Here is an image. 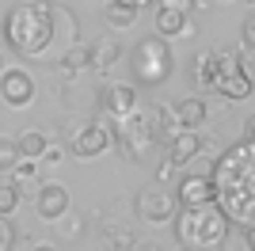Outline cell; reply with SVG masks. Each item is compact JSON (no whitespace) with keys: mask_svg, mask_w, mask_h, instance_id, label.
I'll use <instances>...</instances> for the list:
<instances>
[{"mask_svg":"<svg viewBox=\"0 0 255 251\" xmlns=\"http://www.w3.org/2000/svg\"><path fill=\"white\" fill-rule=\"evenodd\" d=\"M217 209L229 221L255 229V141H240L217 160Z\"/></svg>","mask_w":255,"mask_h":251,"instance_id":"cell-1","label":"cell"},{"mask_svg":"<svg viewBox=\"0 0 255 251\" xmlns=\"http://www.w3.org/2000/svg\"><path fill=\"white\" fill-rule=\"evenodd\" d=\"M53 15L57 11L38 0H23L4 15V38L11 42V50L23 57H42L46 46L53 42Z\"/></svg>","mask_w":255,"mask_h":251,"instance_id":"cell-2","label":"cell"},{"mask_svg":"<svg viewBox=\"0 0 255 251\" xmlns=\"http://www.w3.org/2000/svg\"><path fill=\"white\" fill-rule=\"evenodd\" d=\"M194 80L202 88H217L225 99H248L252 95V76H248L244 61L236 53L210 50L194 61Z\"/></svg>","mask_w":255,"mask_h":251,"instance_id":"cell-3","label":"cell"},{"mask_svg":"<svg viewBox=\"0 0 255 251\" xmlns=\"http://www.w3.org/2000/svg\"><path fill=\"white\" fill-rule=\"evenodd\" d=\"M175 236L187 251H210L229 236V217L217 206H194L175 217Z\"/></svg>","mask_w":255,"mask_h":251,"instance_id":"cell-4","label":"cell"},{"mask_svg":"<svg viewBox=\"0 0 255 251\" xmlns=\"http://www.w3.org/2000/svg\"><path fill=\"white\" fill-rule=\"evenodd\" d=\"M156 129H152V111H133L126 122L118 126V148L126 160H145L149 156Z\"/></svg>","mask_w":255,"mask_h":251,"instance_id":"cell-5","label":"cell"},{"mask_svg":"<svg viewBox=\"0 0 255 251\" xmlns=\"http://www.w3.org/2000/svg\"><path fill=\"white\" fill-rule=\"evenodd\" d=\"M168 73H171L168 46L160 38H145L137 46V53H133V76L141 84H160V80H168Z\"/></svg>","mask_w":255,"mask_h":251,"instance_id":"cell-6","label":"cell"},{"mask_svg":"<svg viewBox=\"0 0 255 251\" xmlns=\"http://www.w3.org/2000/svg\"><path fill=\"white\" fill-rule=\"evenodd\" d=\"M175 206L179 202L168 194V187H145L137 190V217L145 225H164V221L175 217Z\"/></svg>","mask_w":255,"mask_h":251,"instance_id":"cell-7","label":"cell"},{"mask_svg":"<svg viewBox=\"0 0 255 251\" xmlns=\"http://www.w3.org/2000/svg\"><path fill=\"white\" fill-rule=\"evenodd\" d=\"M191 34V8L187 0H164L156 8V38H179Z\"/></svg>","mask_w":255,"mask_h":251,"instance_id":"cell-8","label":"cell"},{"mask_svg":"<svg viewBox=\"0 0 255 251\" xmlns=\"http://www.w3.org/2000/svg\"><path fill=\"white\" fill-rule=\"evenodd\" d=\"M0 99L8 107H27L34 99V80L27 69H4L0 73Z\"/></svg>","mask_w":255,"mask_h":251,"instance_id":"cell-9","label":"cell"},{"mask_svg":"<svg viewBox=\"0 0 255 251\" xmlns=\"http://www.w3.org/2000/svg\"><path fill=\"white\" fill-rule=\"evenodd\" d=\"M34 209H38L42 221H61L69 213V190L61 183H42L34 190Z\"/></svg>","mask_w":255,"mask_h":251,"instance_id":"cell-10","label":"cell"},{"mask_svg":"<svg viewBox=\"0 0 255 251\" xmlns=\"http://www.w3.org/2000/svg\"><path fill=\"white\" fill-rule=\"evenodd\" d=\"M217 202V183L213 175H187L179 183V206L194 209V206H213Z\"/></svg>","mask_w":255,"mask_h":251,"instance_id":"cell-11","label":"cell"},{"mask_svg":"<svg viewBox=\"0 0 255 251\" xmlns=\"http://www.w3.org/2000/svg\"><path fill=\"white\" fill-rule=\"evenodd\" d=\"M111 145H115V133H111L103 122H88L84 129L73 137V152H76V156H84V160H88V156H99V152H107Z\"/></svg>","mask_w":255,"mask_h":251,"instance_id":"cell-12","label":"cell"},{"mask_svg":"<svg viewBox=\"0 0 255 251\" xmlns=\"http://www.w3.org/2000/svg\"><path fill=\"white\" fill-rule=\"evenodd\" d=\"M103 111L115 115L118 122H126L133 111H137V92L129 84H107L103 88Z\"/></svg>","mask_w":255,"mask_h":251,"instance_id":"cell-13","label":"cell"},{"mask_svg":"<svg viewBox=\"0 0 255 251\" xmlns=\"http://www.w3.org/2000/svg\"><path fill=\"white\" fill-rule=\"evenodd\" d=\"M206 137H198V129H183L179 137H171L168 145V164L171 167H183V164H194V156L202 152Z\"/></svg>","mask_w":255,"mask_h":251,"instance_id":"cell-14","label":"cell"},{"mask_svg":"<svg viewBox=\"0 0 255 251\" xmlns=\"http://www.w3.org/2000/svg\"><path fill=\"white\" fill-rule=\"evenodd\" d=\"M171 111H175V118H179L183 129H198V126L206 122V99H198V95H187V99H179Z\"/></svg>","mask_w":255,"mask_h":251,"instance_id":"cell-15","label":"cell"},{"mask_svg":"<svg viewBox=\"0 0 255 251\" xmlns=\"http://www.w3.org/2000/svg\"><path fill=\"white\" fill-rule=\"evenodd\" d=\"M15 145H19L23 160H42L46 148H50V141L42 137V129H23V133L15 137Z\"/></svg>","mask_w":255,"mask_h":251,"instance_id":"cell-16","label":"cell"},{"mask_svg":"<svg viewBox=\"0 0 255 251\" xmlns=\"http://www.w3.org/2000/svg\"><path fill=\"white\" fill-rule=\"evenodd\" d=\"M118 46L115 38H96L92 42V69H111V65L118 61Z\"/></svg>","mask_w":255,"mask_h":251,"instance_id":"cell-17","label":"cell"},{"mask_svg":"<svg viewBox=\"0 0 255 251\" xmlns=\"http://www.w3.org/2000/svg\"><path fill=\"white\" fill-rule=\"evenodd\" d=\"M19 164H23V152H19V145H15L11 137H4V141H0V175L15 171Z\"/></svg>","mask_w":255,"mask_h":251,"instance_id":"cell-18","label":"cell"},{"mask_svg":"<svg viewBox=\"0 0 255 251\" xmlns=\"http://www.w3.org/2000/svg\"><path fill=\"white\" fill-rule=\"evenodd\" d=\"M84 65H92V46H69V53L61 57V69L65 73H76Z\"/></svg>","mask_w":255,"mask_h":251,"instance_id":"cell-19","label":"cell"},{"mask_svg":"<svg viewBox=\"0 0 255 251\" xmlns=\"http://www.w3.org/2000/svg\"><path fill=\"white\" fill-rule=\"evenodd\" d=\"M103 15H107V23H111V27H129V23H133V15H137V8H129V4H118V0H111Z\"/></svg>","mask_w":255,"mask_h":251,"instance_id":"cell-20","label":"cell"},{"mask_svg":"<svg viewBox=\"0 0 255 251\" xmlns=\"http://www.w3.org/2000/svg\"><path fill=\"white\" fill-rule=\"evenodd\" d=\"M19 206V187H11V183H0V217H11Z\"/></svg>","mask_w":255,"mask_h":251,"instance_id":"cell-21","label":"cell"},{"mask_svg":"<svg viewBox=\"0 0 255 251\" xmlns=\"http://www.w3.org/2000/svg\"><path fill=\"white\" fill-rule=\"evenodd\" d=\"M107 240H111L115 251H133V236H129L122 225H111V229H107Z\"/></svg>","mask_w":255,"mask_h":251,"instance_id":"cell-22","label":"cell"},{"mask_svg":"<svg viewBox=\"0 0 255 251\" xmlns=\"http://www.w3.org/2000/svg\"><path fill=\"white\" fill-rule=\"evenodd\" d=\"M61 236H65V240H80V236H84V217H80V213L65 217L61 221Z\"/></svg>","mask_w":255,"mask_h":251,"instance_id":"cell-23","label":"cell"},{"mask_svg":"<svg viewBox=\"0 0 255 251\" xmlns=\"http://www.w3.org/2000/svg\"><path fill=\"white\" fill-rule=\"evenodd\" d=\"M15 236H19V232L11 229V221H4V217H0V251H11Z\"/></svg>","mask_w":255,"mask_h":251,"instance_id":"cell-24","label":"cell"},{"mask_svg":"<svg viewBox=\"0 0 255 251\" xmlns=\"http://www.w3.org/2000/svg\"><path fill=\"white\" fill-rule=\"evenodd\" d=\"M11 175L19 179V183H34V160H23V164L15 167V171H11Z\"/></svg>","mask_w":255,"mask_h":251,"instance_id":"cell-25","label":"cell"},{"mask_svg":"<svg viewBox=\"0 0 255 251\" xmlns=\"http://www.w3.org/2000/svg\"><path fill=\"white\" fill-rule=\"evenodd\" d=\"M244 42H248V46L255 50V11L248 15V23H244Z\"/></svg>","mask_w":255,"mask_h":251,"instance_id":"cell-26","label":"cell"},{"mask_svg":"<svg viewBox=\"0 0 255 251\" xmlns=\"http://www.w3.org/2000/svg\"><path fill=\"white\" fill-rule=\"evenodd\" d=\"M46 164H57V160H61V148H57V145H50V148H46Z\"/></svg>","mask_w":255,"mask_h":251,"instance_id":"cell-27","label":"cell"},{"mask_svg":"<svg viewBox=\"0 0 255 251\" xmlns=\"http://www.w3.org/2000/svg\"><path fill=\"white\" fill-rule=\"evenodd\" d=\"M244 137H248V141H255V115L244 122Z\"/></svg>","mask_w":255,"mask_h":251,"instance_id":"cell-28","label":"cell"},{"mask_svg":"<svg viewBox=\"0 0 255 251\" xmlns=\"http://www.w3.org/2000/svg\"><path fill=\"white\" fill-rule=\"evenodd\" d=\"M244 244H248V251H255V229L244 232Z\"/></svg>","mask_w":255,"mask_h":251,"instance_id":"cell-29","label":"cell"},{"mask_svg":"<svg viewBox=\"0 0 255 251\" xmlns=\"http://www.w3.org/2000/svg\"><path fill=\"white\" fill-rule=\"evenodd\" d=\"M133 251H160L156 244H133Z\"/></svg>","mask_w":255,"mask_h":251,"instance_id":"cell-30","label":"cell"},{"mask_svg":"<svg viewBox=\"0 0 255 251\" xmlns=\"http://www.w3.org/2000/svg\"><path fill=\"white\" fill-rule=\"evenodd\" d=\"M118 4H129V8H141V4H149V0H118Z\"/></svg>","mask_w":255,"mask_h":251,"instance_id":"cell-31","label":"cell"},{"mask_svg":"<svg viewBox=\"0 0 255 251\" xmlns=\"http://www.w3.org/2000/svg\"><path fill=\"white\" fill-rule=\"evenodd\" d=\"M31 251H57V248H53V244H34Z\"/></svg>","mask_w":255,"mask_h":251,"instance_id":"cell-32","label":"cell"},{"mask_svg":"<svg viewBox=\"0 0 255 251\" xmlns=\"http://www.w3.org/2000/svg\"><path fill=\"white\" fill-rule=\"evenodd\" d=\"M0 73H4V53H0Z\"/></svg>","mask_w":255,"mask_h":251,"instance_id":"cell-33","label":"cell"},{"mask_svg":"<svg viewBox=\"0 0 255 251\" xmlns=\"http://www.w3.org/2000/svg\"><path fill=\"white\" fill-rule=\"evenodd\" d=\"M213 4H221V0H213Z\"/></svg>","mask_w":255,"mask_h":251,"instance_id":"cell-34","label":"cell"},{"mask_svg":"<svg viewBox=\"0 0 255 251\" xmlns=\"http://www.w3.org/2000/svg\"><path fill=\"white\" fill-rule=\"evenodd\" d=\"M183 251H187V248H183Z\"/></svg>","mask_w":255,"mask_h":251,"instance_id":"cell-35","label":"cell"}]
</instances>
